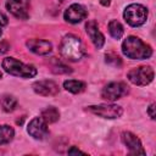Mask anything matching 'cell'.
I'll return each mask as SVG.
<instances>
[{
	"instance_id": "1",
	"label": "cell",
	"mask_w": 156,
	"mask_h": 156,
	"mask_svg": "<svg viewBox=\"0 0 156 156\" xmlns=\"http://www.w3.org/2000/svg\"><path fill=\"white\" fill-rule=\"evenodd\" d=\"M122 51L128 58L132 60H144L152 55L151 46L134 35H129L123 40Z\"/></svg>"
},
{
	"instance_id": "2",
	"label": "cell",
	"mask_w": 156,
	"mask_h": 156,
	"mask_svg": "<svg viewBox=\"0 0 156 156\" xmlns=\"http://www.w3.org/2000/svg\"><path fill=\"white\" fill-rule=\"evenodd\" d=\"M60 52L62 57L72 62L79 61L85 55V50L80 39L73 34H68L62 39L60 44Z\"/></svg>"
},
{
	"instance_id": "3",
	"label": "cell",
	"mask_w": 156,
	"mask_h": 156,
	"mask_svg": "<svg viewBox=\"0 0 156 156\" xmlns=\"http://www.w3.org/2000/svg\"><path fill=\"white\" fill-rule=\"evenodd\" d=\"M2 68L12 76L22 77V78H33L37 76V68L33 65H26L15 57H5L1 63Z\"/></svg>"
},
{
	"instance_id": "4",
	"label": "cell",
	"mask_w": 156,
	"mask_h": 156,
	"mask_svg": "<svg viewBox=\"0 0 156 156\" xmlns=\"http://www.w3.org/2000/svg\"><path fill=\"white\" fill-rule=\"evenodd\" d=\"M147 9L140 4H130L126 7L123 17L126 22L132 27H139L144 24L147 20Z\"/></svg>"
},
{
	"instance_id": "5",
	"label": "cell",
	"mask_w": 156,
	"mask_h": 156,
	"mask_svg": "<svg viewBox=\"0 0 156 156\" xmlns=\"http://www.w3.org/2000/svg\"><path fill=\"white\" fill-rule=\"evenodd\" d=\"M128 79L139 87H144L147 85L149 83L152 82L154 79V69L150 66H139L135 68H132L128 73H127Z\"/></svg>"
},
{
	"instance_id": "6",
	"label": "cell",
	"mask_w": 156,
	"mask_h": 156,
	"mask_svg": "<svg viewBox=\"0 0 156 156\" xmlns=\"http://www.w3.org/2000/svg\"><path fill=\"white\" fill-rule=\"evenodd\" d=\"M87 111L98 115L102 118H118L122 116L123 110L121 106L118 105H113V104H101V105H91L87 107Z\"/></svg>"
},
{
	"instance_id": "7",
	"label": "cell",
	"mask_w": 156,
	"mask_h": 156,
	"mask_svg": "<svg viewBox=\"0 0 156 156\" xmlns=\"http://www.w3.org/2000/svg\"><path fill=\"white\" fill-rule=\"evenodd\" d=\"M128 93V87L123 82H111L102 88L101 98L107 101H115L121 99Z\"/></svg>"
},
{
	"instance_id": "8",
	"label": "cell",
	"mask_w": 156,
	"mask_h": 156,
	"mask_svg": "<svg viewBox=\"0 0 156 156\" xmlns=\"http://www.w3.org/2000/svg\"><path fill=\"white\" fill-rule=\"evenodd\" d=\"M27 132L34 139L43 140L49 135L48 123L41 117H35L29 122V124L27 127Z\"/></svg>"
},
{
	"instance_id": "9",
	"label": "cell",
	"mask_w": 156,
	"mask_h": 156,
	"mask_svg": "<svg viewBox=\"0 0 156 156\" xmlns=\"http://www.w3.org/2000/svg\"><path fill=\"white\" fill-rule=\"evenodd\" d=\"M6 9L15 17L27 20L29 16V0H7Z\"/></svg>"
},
{
	"instance_id": "10",
	"label": "cell",
	"mask_w": 156,
	"mask_h": 156,
	"mask_svg": "<svg viewBox=\"0 0 156 156\" xmlns=\"http://www.w3.org/2000/svg\"><path fill=\"white\" fill-rule=\"evenodd\" d=\"M88 16V11L80 4H72L63 13V18L68 23H78Z\"/></svg>"
},
{
	"instance_id": "11",
	"label": "cell",
	"mask_w": 156,
	"mask_h": 156,
	"mask_svg": "<svg viewBox=\"0 0 156 156\" xmlns=\"http://www.w3.org/2000/svg\"><path fill=\"white\" fill-rule=\"evenodd\" d=\"M33 90L41 96H54L58 94L60 88L54 80H38L33 84Z\"/></svg>"
},
{
	"instance_id": "12",
	"label": "cell",
	"mask_w": 156,
	"mask_h": 156,
	"mask_svg": "<svg viewBox=\"0 0 156 156\" xmlns=\"http://www.w3.org/2000/svg\"><path fill=\"white\" fill-rule=\"evenodd\" d=\"M122 141L128 147L129 152L133 155H145V151L143 149L140 139L134 135L130 132H123L122 133Z\"/></svg>"
},
{
	"instance_id": "13",
	"label": "cell",
	"mask_w": 156,
	"mask_h": 156,
	"mask_svg": "<svg viewBox=\"0 0 156 156\" xmlns=\"http://www.w3.org/2000/svg\"><path fill=\"white\" fill-rule=\"evenodd\" d=\"M85 30H87V34L89 35L90 40L93 41V44L95 45V48L98 49H101L105 44V37L104 34L100 32L98 24L95 21H89L87 22L85 24Z\"/></svg>"
},
{
	"instance_id": "14",
	"label": "cell",
	"mask_w": 156,
	"mask_h": 156,
	"mask_svg": "<svg viewBox=\"0 0 156 156\" xmlns=\"http://www.w3.org/2000/svg\"><path fill=\"white\" fill-rule=\"evenodd\" d=\"M26 45L32 52L37 55H48L52 50L51 43L48 40H43V39H29L27 40Z\"/></svg>"
},
{
	"instance_id": "15",
	"label": "cell",
	"mask_w": 156,
	"mask_h": 156,
	"mask_svg": "<svg viewBox=\"0 0 156 156\" xmlns=\"http://www.w3.org/2000/svg\"><path fill=\"white\" fill-rule=\"evenodd\" d=\"M63 88L72 93V94H79L82 91H84L85 89V83L82 80H76V79H68L63 82Z\"/></svg>"
},
{
	"instance_id": "16",
	"label": "cell",
	"mask_w": 156,
	"mask_h": 156,
	"mask_svg": "<svg viewBox=\"0 0 156 156\" xmlns=\"http://www.w3.org/2000/svg\"><path fill=\"white\" fill-rule=\"evenodd\" d=\"M15 136V130L9 124H1L0 126V145L10 143Z\"/></svg>"
},
{
	"instance_id": "17",
	"label": "cell",
	"mask_w": 156,
	"mask_h": 156,
	"mask_svg": "<svg viewBox=\"0 0 156 156\" xmlns=\"http://www.w3.org/2000/svg\"><path fill=\"white\" fill-rule=\"evenodd\" d=\"M41 118L46 123H54V122H56L60 118V112H58V110L56 107L50 106V107H46L41 112Z\"/></svg>"
},
{
	"instance_id": "18",
	"label": "cell",
	"mask_w": 156,
	"mask_h": 156,
	"mask_svg": "<svg viewBox=\"0 0 156 156\" xmlns=\"http://www.w3.org/2000/svg\"><path fill=\"white\" fill-rule=\"evenodd\" d=\"M108 32H110L112 38L119 39V38H122V35L124 33V29H123V26L117 20H112V21L108 22Z\"/></svg>"
},
{
	"instance_id": "19",
	"label": "cell",
	"mask_w": 156,
	"mask_h": 156,
	"mask_svg": "<svg viewBox=\"0 0 156 156\" xmlns=\"http://www.w3.org/2000/svg\"><path fill=\"white\" fill-rule=\"evenodd\" d=\"M0 102H1L2 110L5 112H12L17 106V100L12 95H4L0 100Z\"/></svg>"
},
{
	"instance_id": "20",
	"label": "cell",
	"mask_w": 156,
	"mask_h": 156,
	"mask_svg": "<svg viewBox=\"0 0 156 156\" xmlns=\"http://www.w3.org/2000/svg\"><path fill=\"white\" fill-rule=\"evenodd\" d=\"M105 61H106L108 65L113 66V67H119V66H122V58H121L117 54H115V52H107V54L105 55Z\"/></svg>"
},
{
	"instance_id": "21",
	"label": "cell",
	"mask_w": 156,
	"mask_h": 156,
	"mask_svg": "<svg viewBox=\"0 0 156 156\" xmlns=\"http://www.w3.org/2000/svg\"><path fill=\"white\" fill-rule=\"evenodd\" d=\"M52 72L54 73H58V74H62V73H71L72 72V69L69 68V67H67L66 65H63V63H56V65H54L52 66Z\"/></svg>"
},
{
	"instance_id": "22",
	"label": "cell",
	"mask_w": 156,
	"mask_h": 156,
	"mask_svg": "<svg viewBox=\"0 0 156 156\" xmlns=\"http://www.w3.org/2000/svg\"><path fill=\"white\" fill-rule=\"evenodd\" d=\"M9 49H10V45H9L7 41L4 40V41L0 43V52H6Z\"/></svg>"
},
{
	"instance_id": "23",
	"label": "cell",
	"mask_w": 156,
	"mask_h": 156,
	"mask_svg": "<svg viewBox=\"0 0 156 156\" xmlns=\"http://www.w3.org/2000/svg\"><path fill=\"white\" fill-rule=\"evenodd\" d=\"M7 23H9L7 17H6L2 12H0V26H1V27H4V26H6Z\"/></svg>"
},
{
	"instance_id": "24",
	"label": "cell",
	"mask_w": 156,
	"mask_h": 156,
	"mask_svg": "<svg viewBox=\"0 0 156 156\" xmlns=\"http://www.w3.org/2000/svg\"><path fill=\"white\" fill-rule=\"evenodd\" d=\"M147 113L150 115V117H151L152 119H155V104H151V105L149 106V108H147Z\"/></svg>"
},
{
	"instance_id": "25",
	"label": "cell",
	"mask_w": 156,
	"mask_h": 156,
	"mask_svg": "<svg viewBox=\"0 0 156 156\" xmlns=\"http://www.w3.org/2000/svg\"><path fill=\"white\" fill-rule=\"evenodd\" d=\"M68 154H69V155H73V154H84V152L80 151L79 149H77L76 146H72V147L68 150Z\"/></svg>"
},
{
	"instance_id": "26",
	"label": "cell",
	"mask_w": 156,
	"mask_h": 156,
	"mask_svg": "<svg viewBox=\"0 0 156 156\" xmlns=\"http://www.w3.org/2000/svg\"><path fill=\"white\" fill-rule=\"evenodd\" d=\"M99 1H100V4L102 6H108L111 4V0H99Z\"/></svg>"
},
{
	"instance_id": "27",
	"label": "cell",
	"mask_w": 156,
	"mask_h": 156,
	"mask_svg": "<svg viewBox=\"0 0 156 156\" xmlns=\"http://www.w3.org/2000/svg\"><path fill=\"white\" fill-rule=\"evenodd\" d=\"M1 28H2V27L0 26V37H1V34H2V29H1Z\"/></svg>"
},
{
	"instance_id": "28",
	"label": "cell",
	"mask_w": 156,
	"mask_h": 156,
	"mask_svg": "<svg viewBox=\"0 0 156 156\" xmlns=\"http://www.w3.org/2000/svg\"><path fill=\"white\" fill-rule=\"evenodd\" d=\"M0 78H1V72H0Z\"/></svg>"
},
{
	"instance_id": "29",
	"label": "cell",
	"mask_w": 156,
	"mask_h": 156,
	"mask_svg": "<svg viewBox=\"0 0 156 156\" xmlns=\"http://www.w3.org/2000/svg\"><path fill=\"white\" fill-rule=\"evenodd\" d=\"M61 1H62V0H61Z\"/></svg>"
}]
</instances>
